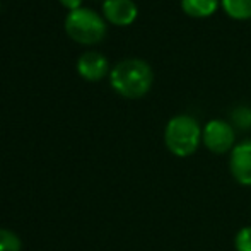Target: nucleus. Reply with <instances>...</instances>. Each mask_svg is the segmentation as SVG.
<instances>
[{
    "mask_svg": "<svg viewBox=\"0 0 251 251\" xmlns=\"http://www.w3.org/2000/svg\"><path fill=\"white\" fill-rule=\"evenodd\" d=\"M111 87L123 98L137 100L146 96L154 82V72L146 60L125 58L109 72Z\"/></svg>",
    "mask_w": 251,
    "mask_h": 251,
    "instance_id": "f257e3e1",
    "label": "nucleus"
},
{
    "mask_svg": "<svg viewBox=\"0 0 251 251\" xmlns=\"http://www.w3.org/2000/svg\"><path fill=\"white\" fill-rule=\"evenodd\" d=\"M201 142V128L193 116L176 115L164 128V144L176 157H190Z\"/></svg>",
    "mask_w": 251,
    "mask_h": 251,
    "instance_id": "f03ea898",
    "label": "nucleus"
},
{
    "mask_svg": "<svg viewBox=\"0 0 251 251\" xmlns=\"http://www.w3.org/2000/svg\"><path fill=\"white\" fill-rule=\"evenodd\" d=\"M65 31L74 41L93 45L104 38L106 23L96 10L79 7V9L69 10V14H67Z\"/></svg>",
    "mask_w": 251,
    "mask_h": 251,
    "instance_id": "7ed1b4c3",
    "label": "nucleus"
},
{
    "mask_svg": "<svg viewBox=\"0 0 251 251\" xmlns=\"http://www.w3.org/2000/svg\"><path fill=\"white\" fill-rule=\"evenodd\" d=\"M201 142L214 154H226L234 149V126L224 120H210L201 128Z\"/></svg>",
    "mask_w": 251,
    "mask_h": 251,
    "instance_id": "20e7f679",
    "label": "nucleus"
},
{
    "mask_svg": "<svg viewBox=\"0 0 251 251\" xmlns=\"http://www.w3.org/2000/svg\"><path fill=\"white\" fill-rule=\"evenodd\" d=\"M229 169L239 185L251 186V140L236 144L229 157Z\"/></svg>",
    "mask_w": 251,
    "mask_h": 251,
    "instance_id": "39448f33",
    "label": "nucleus"
},
{
    "mask_svg": "<svg viewBox=\"0 0 251 251\" xmlns=\"http://www.w3.org/2000/svg\"><path fill=\"white\" fill-rule=\"evenodd\" d=\"M104 17L116 26H128L137 19V3L133 0H104L102 2Z\"/></svg>",
    "mask_w": 251,
    "mask_h": 251,
    "instance_id": "423d86ee",
    "label": "nucleus"
},
{
    "mask_svg": "<svg viewBox=\"0 0 251 251\" xmlns=\"http://www.w3.org/2000/svg\"><path fill=\"white\" fill-rule=\"evenodd\" d=\"M77 70L87 80H100L108 72V58L100 51H84L77 60Z\"/></svg>",
    "mask_w": 251,
    "mask_h": 251,
    "instance_id": "0eeeda50",
    "label": "nucleus"
},
{
    "mask_svg": "<svg viewBox=\"0 0 251 251\" xmlns=\"http://www.w3.org/2000/svg\"><path fill=\"white\" fill-rule=\"evenodd\" d=\"M181 9L192 17H208L219 9V0H181Z\"/></svg>",
    "mask_w": 251,
    "mask_h": 251,
    "instance_id": "6e6552de",
    "label": "nucleus"
},
{
    "mask_svg": "<svg viewBox=\"0 0 251 251\" xmlns=\"http://www.w3.org/2000/svg\"><path fill=\"white\" fill-rule=\"evenodd\" d=\"M222 7L232 19H251V0H222Z\"/></svg>",
    "mask_w": 251,
    "mask_h": 251,
    "instance_id": "1a4fd4ad",
    "label": "nucleus"
},
{
    "mask_svg": "<svg viewBox=\"0 0 251 251\" xmlns=\"http://www.w3.org/2000/svg\"><path fill=\"white\" fill-rule=\"evenodd\" d=\"M23 241L21 238L10 229L0 227V251H21Z\"/></svg>",
    "mask_w": 251,
    "mask_h": 251,
    "instance_id": "9d476101",
    "label": "nucleus"
},
{
    "mask_svg": "<svg viewBox=\"0 0 251 251\" xmlns=\"http://www.w3.org/2000/svg\"><path fill=\"white\" fill-rule=\"evenodd\" d=\"M234 248L236 251H251V226H245L236 232Z\"/></svg>",
    "mask_w": 251,
    "mask_h": 251,
    "instance_id": "9b49d317",
    "label": "nucleus"
},
{
    "mask_svg": "<svg viewBox=\"0 0 251 251\" xmlns=\"http://www.w3.org/2000/svg\"><path fill=\"white\" fill-rule=\"evenodd\" d=\"M232 122L239 128H250L251 126V109L245 108V106H239L232 111Z\"/></svg>",
    "mask_w": 251,
    "mask_h": 251,
    "instance_id": "f8f14e48",
    "label": "nucleus"
},
{
    "mask_svg": "<svg viewBox=\"0 0 251 251\" xmlns=\"http://www.w3.org/2000/svg\"><path fill=\"white\" fill-rule=\"evenodd\" d=\"M60 2H62L65 7H69L70 10H74V9H79L82 0H60Z\"/></svg>",
    "mask_w": 251,
    "mask_h": 251,
    "instance_id": "ddd939ff",
    "label": "nucleus"
}]
</instances>
